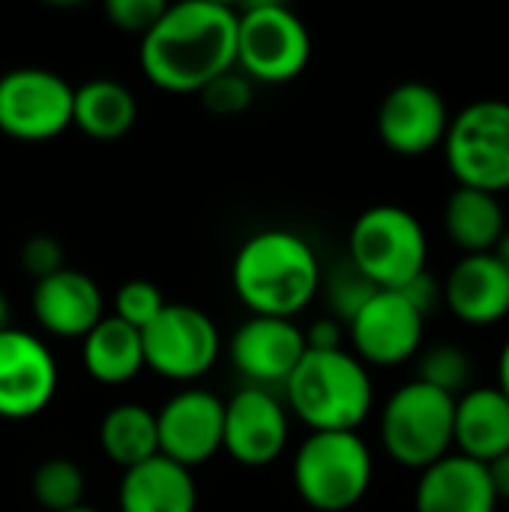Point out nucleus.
Wrapping results in <instances>:
<instances>
[{
  "mask_svg": "<svg viewBox=\"0 0 509 512\" xmlns=\"http://www.w3.org/2000/svg\"><path fill=\"white\" fill-rule=\"evenodd\" d=\"M165 9H168V3H162V0H108L105 15L117 30L135 33L144 39L156 27V21L165 15Z\"/></svg>",
  "mask_w": 509,
  "mask_h": 512,
  "instance_id": "7c9ffc66",
  "label": "nucleus"
},
{
  "mask_svg": "<svg viewBox=\"0 0 509 512\" xmlns=\"http://www.w3.org/2000/svg\"><path fill=\"white\" fill-rule=\"evenodd\" d=\"M312 60V36L303 18L273 0L237 9V69L255 84H288Z\"/></svg>",
  "mask_w": 509,
  "mask_h": 512,
  "instance_id": "0eeeda50",
  "label": "nucleus"
},
{
  "mask_svg": "<svg viewBox=\"0 0 509 512\" xmlns=\"http://www.w3.org/2000/svg\"><path fill=\"white\" fill-rule=\"evenodd\" d=\"M84 369L93 381L120 387L132 381L144 369V345L141 333L114 315H105L84 339H81Z\"/></svg>",
  "mask_w": 509,
  "mask_h": 512,
  "instance_id": "4be33fe9",
  "label": "nucleus"
},
{
  "mask_svg": "<svg viewBox=\"0 0 509 512\" xmlns=\"http://www.w3.org/2000/svg\"><path fill=\"white\" fill-rule=\"evenodd\" d=\"M354 357L363 366H402L423 348L426 318L402 291H375L348 324Z\"/></svg>",
  "mask_w": 509,
  "mask_h": 512,
  "instance_id": "f8f14e48",
  "label": "nucleus"
},
{
  "mask_svg": "<svg viewBox=\"0 0 509 512\" xmlns=\"http://www.w3.org/2000/svg\"><path fill=\"white\" fill-rule=\"evenodd\" d=\"M75 87L42 66H18L0 75V132L6 138L39 144L72 126Z\"/></svg>",
  "mask_w": 509,
  "mask_h": 512,
  "instance_id": "1a4fd4ad",
  "label": "nucleus"
},
{
  "mask_svg": "<svg viewBox=\"0 0 509 512\" xmlns=\"http://www.w3.org/2000/svg\"><path fill=\"white\" fill-rule=\"evenodd\" d=\"M162 309H165V297L147 279H132L126 285H120L114 294V318L135 327L138 333L147 330L159 318Z\"/></svg>",
  "mask_w": 509,
  "mask_h": 512,
  "instance_id": "cd10ccee",
  "label": "nucleus"
},
{
  "mask_svg": "<svg viewBox=\"0 0 509 512\" xmlns=\"http://www.w3.org/2000/svg\"><path fill=\"white\" fill-rule=\"evenodd\" d=\"M138 120L135 93L114 78H93L75 87L72 126L93 141H117Z\"/></svg>",
  "mask_w": 509,
  "mask_h": 512,
  "instance_id": "5701e85b",
  "label": "nucleus"
},
{
  "mask_svg": "<svg viewBox=\"0 0 509 512\" xmlns=\"http://www.w3.org/2000/svg\"><path fill=\"white\" fill-rule=\"evenodd\" d=\"M498 393L509 402V339L501 348V357H498Z\"/></svg>",
  "mask_w": 509,
  "mask_h": 512,
  "instance_id": "c9c22d12",
  "label": "nucleus"
},
{
  "mask_svg": "<svg viewBox=\"0 0 509 512\" xmlns=\"http://www.w3.org/2000/svg\"><path fill=\"white\" fill-rule=\"evenodd\" d=\"M99 447L102 453L123 471L159 456V435H156V414L138 402L114 405L99 426Z\"/></svg>",
  "mask_w": 509,
  "mask_h": 512,
  "instance_id": "393cba45",
  "label": "nucleus"
},
{
  "mask_svg": "<svg viewBox=\"0 0 509 512\" xmlns=\"http://www.w3.org/2000/svg\"><path fill=\"white\" fill-rule=\"evenodd\" d=\"M9 327V300L3 297V291H0V333Z\"/></svg>",
  "mask_w": 509,
  "mask_h": 512,
  "instance_id": "4c0bfd02",
  "label": "nucleus"
},
{
  "mask_svg": "<svg viewBox=\"0 0 509 512\" xmlns=\"http://www.w3.org/2000/svg\"><path fill=\"white\" fill-rule=\"evenodd\" d=\"M507 228L504 207L498 195L456 186V192L444 204V231L465 255H486L495 249Z\"/></svg>",
  "mask_w": 509,
  "mask_h": 512,
  "instance_id": "b1692460",
  "label": "nucleus"
},
{
  "mask_svg": "<svg viewBox=\"0 0 509 512\" xmlns=\"http://www.w3.org/2000/svg\"><path fill=\"white\" fill-rule=\"evenodd\" d=\"M30 303L39 327L57 339H84L105 318V300L99 285L87 273L72 267L39 279Z\"/></svg>",
  "mask_w": 509,
  "mask_h": 512,
  "instance_id": "f3484780",
  "label": "nucleus"
},
{
  "mask_svg": "<svg viewBox=\"0 0 509 512\" xmlns=\"http://www.w3.org/2000/svg\"><path fill=\"white\" fill-rule=\"evenodd\" d=\"M21 267L24 273H30L36 282L48 279L51 273L66 267V255L60 240H54L51 234H33L21 243Z\"/></svg>",
  "mask_w": 509,
  "mask_h": 512,
  "instance_id": "2f4dec72",
  "label": "nucleus"
},
{
  "mask_svg": "<svg viewBox=\"0 0 509 512\" xmlns=\"http://www.w3.org/2000/svg\"><path fill=\"white\" fill-rule=\"evenodd\" d=\"M375 291H381V288H375L363 273H357L351 264H345V267H342L339 273H333L330 282H327V300H330L333 318L351 324V318L372 300Z\"/></svg>",
  "mask_w": 509,
  "mask_h": 512,
  "instance_id": "c85d7f7f",
  "label": "nucleus"
},
{
  "mask_svg": "<svg viewBox=\"0 0 509 512\" xmlns=\"http://www.w3.org/2000/svg\"><path fill=\"white\" fill-rule=\"evenodd\" d=\"M291 411L312 432H357L375 405L369 369L339 351H306L285 381Z\"/></svg>",
  "mask_w": 509,
  "mask_h": 512,
  "instance_id": "7ed1b4c3",
  "label": "nucleus"
},
{
  "mask_svg": "<svg viewBox=\"0 0 509 512\" xmlns=\"http://www.w3.org/2000/svg\"><path fill=\"white\" fill-rule=\"evenodd\" d=\"M222 423L225 402L219 396L198 387L180 390L156 414L159 456L189 471L210 462L222 450Z\"/></svg>",
  "mask_w": 509,
  "mask_h": 512,
  "instance_id": "2eb2a0df",
  "label": "nucleus"
},
{
  "mask_svg": "<svg viewBox=\"0 0 509 512\" xmlns=\"http://www.w3.org/2000/svg\"><path fill=\"white\" fill-rule=\"evenodd\" d=\"M372 474V450L357 432H312L294 456V489L315 512L354 510Z\"/></svg>",
  "mask_w": 509,
  "mask_h": 512,
  "instance_id": "39448f33",
  "label": "nucleus"
},
{
  "mask_svg": "<svg viewBox=\"0 0 509 512\" xmlns=\"http://www.w3.org/2000/svg\"><path fill=\"white\" fill-rule=\"evenodd\" d=\"M429 237L420 219L396 204H378L357 216L348 237V264L381 291H402L426 273Z\"/></svg>",
  "mask_w": 509,
  "mask_h": 512,
  "instance_id": "20e7f679",
  "label": "nucleus"
},
{
  "mask_svg": "<svg viewBox=\"0 0 509 512\" xmlns=\"http://www.w3.org/2000/svg\"><path fill=\"white\" fill-rule=\"evenodd\" d=\"M486 471H489L495 498H498V501H509V450L507 453H501L495 462H489Z\"/></svg>",
  "mask_w": 509,
  "mask_h": 512,
  "instance_id": "f704fd0d",
  "label": "nucleus"
},
{
  "mask_svg": "<svg viewBox=\"0 0 509 512\" xmlns=\"http://www.w3.org/2000/svg\"><path fill=\"white\" fill-rule=\"evenodd\" d=\"M33 498L45 512H66L84 504V471L69 459H45L30 480Z\"/></svg>",
  "mask_w": 509,
  "mask_h": 512,
  "instance_id": "a878e982",
  "label": "nucleus"
},
{
  "mask_svg": "<svg viewBox=\"0 0 509 512\" xmlns=\"http://www.w3.org/2000/svg\"><path fill=\"white\" fill-rule=\"evenodd\" d=\"M228 354L234 369L255 381L252 387L285 384L306 354V336L288 318L252 315L234 330Z\"/></svg>",
  "mask_w": 509,
  "mask_h": 512,
  "instance_id": "dca6fc26",
  "label": "nucleus"
},
{
  "mask_svg": "<svg viewBox=\"0 0 509 512\" xmlns=\"http://www.w3.org/2000/svg\"><path fill=\"white\" fill-rule=\"evenodd\" d=\"M450 108L444 96L423 81L396 84L378 105V138L399 156H423L444 144L450 129Z\"/></svg>",
  "mask_w": 509,
  "mask_h": 512,
  "instance_id": "ddd939ff",
  "label": "nucleus"
},
{
  "mask_svg": "<svg viewBox=\"0 0 509 512\" xmlns=\"http://www.w3.org/2000/svg\"><path fill=\"white\" fill-rule=\"evenodd\" d=\"M144 75L165 93H201L237 69V9L219 0L171 3L141 39Z\"/></svg>",
  "mask_w": 509,
  "mask_h": 512,
  "instance_id": "f257e3e1",
  "label": "nucleus"
},
{
  "mask_svg": "<svg viewBox=\"0 0 509 512\" xmlns=\"http://www.w3.org/2000/svg\"><path fill=\"white\" fill-rule=\"evenodd\" d=\"M144 366L168 381H198L219 360L216 321L189 303H165L159 318L141 330Z\"/></svg>",
  "mask_w": 509,
  "mask_h": 512,
  "instance_id": "9d476101",
  "label": "nucleus"
},
{
  "mask_svg": "<svg viewBox=\"0 0 509 512\" xmlns=\"http://www.w3.org/2000/svg\"><path fill=\"white\" fill-rule=\"evenodd\" d=\"M321 261L315 249L294 231L270 228L252 234L234 255L231 285L252 315L288 318L300 315L321 291Z\"/></svg>",
  "mask_w": 509,
  "mask_h": 512,
  "instance_id": "f03ea898",
  "label": "nucleus"
},
{
  "mask_svg": "<svg viewBox=\"0 0 509 512\" xmlns=\"http://www.w3.org/2000/svg\"><path fill=\"white\" fill-rule=\"evenodd\" d=\"M450 312L471 327H489L509 315V270L492 255H462L441 288Z\"/></svg>",
  "mask_w": 509,
  "mask_h": 512,
  "instance_id": "a211bd4d",
  "label": "nucleus"
},
{
  "mask_svg": "<svg viewBox=\"0 0 509 512\" xmlns=\"http://www.w3.org/2000/svg\"><path fill=\"white\" fill-rule=\"evenodd\" d=\"M474 378V360L459 345H432L417 354V378L420 384H429L453 399L468 393Z\"/></svg>",
  "mask_w": 509,
  "mask_h": 512,
  "instance_id": "bb28decb",
  "label": "nucleus"
},
{
  "mask_svg": "<svg viewBox=\"0 0 509 512\" xmlns=\"http://www.w3.org/2000/svg\"><path fill=\"white\" fill-rule=\"evenodd\" d=\"M453 414V396L429 384L408 381L381 411V444L387 456L402 468H432L453 450Z\"/></svg>",
  "mask_w": 509,
  "mask_h": 512,
  "instance_id": "423d86ee",
  "label": "nucleus"
},
{
  "mask_svg": "<svg viewBox=\"0 0 509 512\" xmlns=\"http://www.w3.org/2000/svg\"><path fill=\"white\" fill-rule=\"evenodd\" d=\"M201 102L210 114L216 117H234V114H243L249 105H252V81L240 72V69H231L219 78H213L201 93Z\"/></svg>",
  "mask_w": 509,
  "mask_h": 512,
  "instance_id": "c756f323",
  "label": "nucleus"
},
{
  "mask_svg": "<svg viewBox=\"0 0 509 512\" xmlns=\"http://www.w3.org/2000/svg\"><path fill=\"white\" fill-rule=\"evenodd\" d=\"M417 512H495L498 498L486 465L450 453L432 468L420 471L414 492Z\"/></svg>",
  "mask_w": 509,
  "mask_h": 512,
  "instance_id": "6ab92c4d",
  "label": "nucleus"
},
{
  "mask_svg": "<svg viewBox=\"0 0 509 512\" xmlns=\"http://www.w3.org/2000/svg\"><path fill=\"white\" fill-rule=\"evenodd\" d=\"M60 372L51 348L24 330L0 333V420H30L57 396Z\"/></svg>",
  "mask_w": 509,
  "mask_h": 512,
  "instance_id": "9b49d317",
  "label": "nucleus"
},
{
  "mask_svg": "<svg viewBox=\"0 0 509 512\" xmlns=\"http://www.w3.org/2000/svg\"><path fill=\"white\" fill-rule=\"evenodd\" d=\"M303 336H306V351H339L342 348V327L336 318L315 321Z\"/></svg>",
  "mask_w": 509,
  "mask_h": 512,
  "instance_id": "72a5a7b5",
  "label": "nucleus"
},
{
  "mask_svg": "<svg viewBox=\"0 0 509 512\" xmlns=\"http://www.w3.org/2000/svg\"><path fill=\"white\" fill-rule=\"evenodd\" d=\"M453 447L480 465L495 462L509 450V402L498 387H471L456 399Z\"/></svg>",
  "mask_w": 509,
  "mask_h": 512,
  "instance_id": "412c9836",
  "label": "nucleus"
},
{
  "mask_svg": "<svg viewBox=\"0 0 509 512\" xmlns=\"http://www.w3.org/2000/svg\"><path fill=\"white\" fill-rule=\"evenodd\" d=\"M288 447V411L267 387H243L225 402L222 450L243 468L273 465Z\"/></svg>",
  "mask_w": 509,
  "mask_h": 512,
  "instance_id": "4468645a",
  "label": "nucleus"
},
{
  "mask_svg": "<svg viewBox=\"0 0 509 512\" xmlns=\"http://www.w3.org/2000/svg\"><path fill=\"white\" fill-rule=\"evenodd\" d=\"M447 168L459 186L504 192L509 189V102L477 99L465 105L444 138Z\"/></svg>",
  "mask_w": 509,
  "mask_h": 512,
  "instance_id": "6e6552de",
  "label": "nucleus"
},
{
  "mask_svg": "<svg viewBox=\"0 0 509 512\" xmlns=\"http://www.w3.org/2000/svg\"><path fill=\"white\" fill-rule=\"evenodd\" d=\"M66 512H99V510H93V507H87V504H81V507H75V510H66Z\"/></svg>",
  "mask_w": 509,
  "mask_h": 512,
  "instance_id": "58836bf2",
  "label": "nucleus"
},
{
  "mask_svg": "<svg viewBox=\"0 0 509 512\" xmlns=\"http://www.w3.org/2000/svg\"><path fill=\"white\" fill-rule=\"evenodd\" d=\"M402 294L411 300V306L423 315V318H429V312L438 306V300H441V285L429 276V273H420L414 282H408L405 288H402Z\"/></svg>",
  "mask_w": 509,
  "mask_h": 512,
  "instance_id": "473e14b6",
  "label": "nucleus"
},
{
  "mask_svg": "<svg viewBox=\"0 0 509 512\" xmlns=\"http://www.w3.org/2000/svg\"><path fill=\"white\" fill-rule=\"evenodd\" d=\"M117 504L120 512H195L198 486L189 468L165 456H153L123 471Z\"/></svg>",
  "mask_w": 509,
  "mask_h": 512,
  "instance_id": "aec40b11",
  "label": "nucleus"
},
{
  "mask_svg": "<svg viewBox=\"0 0 509 512\" xmlns=\"http://www.w3.org/2000/svg\"><path fill=\"white\" fill-rule=\"evenodd\" d=\"M492 255L504 264L509 270V228H504V234H501V240L495 243V249H492Z\"/></svg>",
  "mask_w": 509,
  "mask_h": 512,
  "instance_id": "e433bc0d",
  "label": "nucleus"
}]
</instances>
